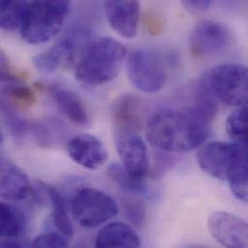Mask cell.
<instances>
[{"instance_id":"obj_1","label":"cell","mask_w":248,"mask_h":248,"mask_svg":"<svg viewBox=\"0 0 248 248\" xmlns=\"http://www.w3.org/2000/svg\"><path fill=\"white\" fill-rule=\"evenodd\" d=\"M211 123L192 108L162 109L148 121L146 136L155 149L183 153L200 148L208 139Z\"/></svg>"},{"instance_id":"obj_2","label":"cell","mask_w":248,"mask_h":248,"mask_svg":"<svg viewBox=\"0 0 248 248\" xmlns=\"http://www.w3.org/2000/svg\"><path fill=\"white\" fill-rule=\"evenodd\" d=\"M197 162L212 177L228 182L231 192L238 200L248 199V146L212 141L200 147Z\"/></svg>"},{"instance_id":"obj_3","label":"cell","mask_w":248,"mask_h":248,"mask_svg":"<svg viewBox=\"0 0 248 248\" xmlns=\"http://www.w3.org/2000/svg\"><path fill=\"white\" fill-rule=\"evenodd\" d=\"M125 55V46L114 38L103 37L89 42L79 52L75 78L91 87L110 82L121 73Z\"/></svg>"},{"instance_id":"obj_4","label":"cell","mask_w":248,"mask_h":248,"mask_svg":"<svg viewBox=\"0 0 248 248\" xmlns=\"http://www.w3.org/2000/svg\"><path fill=\"white\" fill-rule=\"evenodd\" d=\"M68 1L27 2L19 27L22 39L31 45H41L55 37L62 29L69 12Z\"/></svg>"},{"instance_id":"obj_5","label":"cell","mask_w":248,"mask_h":248,"mask_svg":"<svg viewBox=\"0 0 248 248\" xmlns=\"http://www.w3.org/2000/svg\"><path fill=\"white\" fill-rule=\"evenodd\" d=\"M248 68L237 63H225L213 68L205 77L216 99L231 107L248 103Z\"/></svg>"},{"instance_id":"obj_6","label":"cell","mask_w":248,"mask_h":248,"mask_svg":"<svg viewBox=\"0 0 248 248\" xmlns=\"http://www.w3.org/2000/svg\"><path fill=\"white\" fill-rule=\"evenodd\" d=\"M76 221L84 228H97L118 215L115 200L108 193L94 187H83L74 196L71 204Z\"/></svg>"},{"instance_id":"obj_7","label":"cell","mask_w":248,"mask_h":248,"mask_svg":"<svg viewBox=\"0 0 248 248\" xmlns=\"http://www.w3.org/2000/svg\"><path fill=\"white\" fill-rule=\"evenodd\" d=\"M126 74L131 84L145 93H155L163 88L167 73L160 56L148 48L133 50L126 59Z\"/></svg>"},{"instance_id":"obj_8","label":"cell","mask_w":248,"mask_h":248,"mask_svg":"<svg viewBox=\"0 0 248 248\" xmlns=\"http://www.w3.org/2000/svg\"><path fill=\"white\" fill-rule=\"evenodd\" d=\"M231 30L213 20H203L192 30L189 46L191 54L195 57L216 55L232 44Z\"/></svg>"},{"instance_id":"obj_9","label":"cell","mask_w":248,"mask_h":248,"mask_svg":"<svg viewBox=\"0 0 248 248\" xmlns=\"http://www.w3.org/2000/svg\"><path fill=\"white\" fill-rule=\"evenodd\" d=\"M208 227L213 238L224 248H248V222L227 212H215Z\"/></svg>"},{"instance_id":"obj_10","label":"cell","mask_w":248,"mask_h":248,"mask_svg":"<svg viewBox=\"0 0 248 248\" xmlns=\"http://www.w3.org/2000/svg\"><path fill=\"white\" fill-rule=\"evenodd\" d=\"M121 164L132 177L145 180L149 171L148 150L137 132H114Z\"/></svg>"},{"instance_id":"obj_11","label":"cell","mask_w":248,"mask_h":248,"mask_svg":"<svg viewBox=\"0 0 248 248\" xmlns=\"http://www.w3.org/2000/svg\"><path fill=\"white\" fill-rule=\"evenodd\" d=\"M68 154L78 165L89 170H96L107 163L108 153L104 143L95 135L78 134L68 142Z\"/></svg>"},{"instance_id":"obj_12","label":"cell","mask_w":248,"mask_h":248,"mask_svg":"<svg viewBox=\"0 0 248 248\" xmlns=\"http://www.w3.org/2000/svg\"><path fill=\"white\" fill-rule=\"evenodd\" d=\"M84 36L86 35L78 31L76 34H71L60 39L54 46L32 58L34 67L38 71L46 74L55 72L64 62L72 61Z\"/></svg>"},{"instance_id":"obj_13","label":"cell","mask_w":248,"mask_h":248,"mask_svg":"<svg viewBox=\"0 0 248 248\" xmlns=\"http://www.w3.org/2000/svg\"><path fill=\"white\" fill-rule=\"evenodd\" d=\"M105 12L111 28L124 38H133L140 18L137 1H106Z\"/></svg>"},{"instance_id":"obj_14","label":"cell","mask_w":248,"mask_h":248,"mask_svg":"<svg viewBox=\"0 0 248 248\" xmlns=\"http://www.w3.org/2000/svg\"><path fill=\"white\" fill-rule=\"evenodd\" d=\"M31 191L25 172L12 160L0 156V198L6 201H20Z\"/></svg>"},{"instance_id":"obj_15","label":"cell","mask_w":248,"mask_h":248,"mask_svg":"<svg viewBox=\"0 0 248 248\" xmlns=\"http://www.w3.org/2000/svg\"><path fill=\"white\" fill-rule=\"evenodd\" d=\"M114 132H137L143 124V107L140 99L131 94L117 98L111 108Z\"/></svg>"},{"instance_id":"obj_16","label":"cell","mask_w":248,"mask_h":248,"mask_svg":"<svg viewBox=\"0 0 248 248\" xmlns=\"http://www.w3.org/2000/svg\"><path fill=\"white\" fill-rule=\"evenodd\" d=\"M47 90L58 109L69 121L81 126L90 124L88 110L78 95L56 84L49 85Z\"/></svg>"},{"instance_id":"obj_17","label":"cell","mask_w":248,"mask_h":248,"mask_svg":"<svg viewBox=\"0 0 248 248\" xmlns=\"http://www.w3.org/2000/svg\"><path fill=\"white\" fill-rule=\"evenodd\" d=\"M95 248H141V241L131 226L123 222H111L98 233Z\"/></svg>"},{"instance_id":"obj_18","label":"cell","mask_w":248,"mask_h":248,"mask_svg":"<svg viewBox=\"0 0 248 248\" xmlns=\"http://www.w3.org/2000/svg\"><path fill=\"white\" fill-rule=\"evenodd\" d=\"M0 91L24 105L35 102V94L10 66L8 58L0 50Z\"/></svg>"},{"instance_id":"obj_19","label":"cell","mask_w":248,"mask_h":248,"mask_svg":"<svg viewBox=\"0 0 248 248\" xmlns=\"http://www.w3.org/2000/svg\"><path fill=\"white\" fill-rule=\"evenodd\" d=\"M43 186L51 204V218L53 225L55 226L58 234L67 240L71 239L74 235V228L63 196L56 188L50 186L43 185Z\"/></svg>"},{"instance_id":"obj_20","label":"cell","mask_w":248,"mask_h":248,"mask_svg":"<svg viewBox=\"0 0 248 248\" xmlns=\"http://www.w3.org/2000/svg\"><path fill=\"white\" fill-rule=\"evenodd\" d=\"M22 214L12 205L0 201V239L18 237L24 229Z\"/></svg>"},{"instance_id":"obj_21","label":"cell","mask_w":248,"mask_h":248,"mask_svg":"<svg viewBox=\"0 0 248 248\" xmlns=\"http://www.w3.org/2000/svg\"><path fill=\"white\" fill-rule=\"evenodd\" d=\"M108 176L121 188L130 193L148 195L149 187L145 180H140L129 175L121 163L114 162L108 167Z\"/></svg>"},{"instance_id":"obj_22","label":"cell","mask_w":248,"mask_h":248,"mask_svg":"<svg viewBox=\"0 0 248 248\" xmlns=\"http://www.w3.org/2000/svg\"><path fill=\"white\" fill-rule=\"evenodd\" d=\"M27 2L0 0V29L13 31L21 24Z\"/></svg>"},{"instance_id":"obj_23","label":"cell","mask_w":248,"mask_h":248,"mask_svg":"<svg viewBox=\"0 0 248 248\" xmlns=\"http://www.w3.org/2000/svg\"><path fill=\"white\" fill-rule=\"evenodd\" d=\"M226 131L234 143L248 146V107H240L226 120Z\"/></svg>"},{"instance_id":"obj_24","label":"cell","mask_w":248,"mask_h":248,"mask_svg":"<svg viewBox=\"0 0 248 248\" xmlns=\"http://www.w3.org/2000/svg\"><path fill=\"white\" fill-rule=\"evenodd\" d=\"M125 217L135 226H142L146 219V208L142 201L136 198H125L124 200Z\"/></svg>"},{"instance_id":"obj_25","label":"cell","mask_w":248,"mask_h":248,"mask_svg":"<svg viewBox=\"0 0 248 248\" xmlns=\"http://www.w3.org/2000/svg\"><path fill=\"white\" fill-rule=\"evenodd\" d=\"M0 109L3 115L5 116L7 123L10 125V128L12 129L13 133L16 136H21L26 132V130L28 129V124L23 119H21L14 111V109L5 103V101L1 99H0Z\"/></svg>"},{"instance_id":"obj_26","label":"cell","mask_w":248,"mask_h":248,"mask_svg":"<svg viewBox=\"0 0 248 248\" xmlns=\"http://www.w3.org/2000/svg\"><path fill=\"white\" fill-rule=\"evenodd\" d=\"M31 248H71L66 238L58 233L46 232L37 236Z\"/></svg>"},{"instance_id":"obj_27","label":"cell","mask_w":248,"mask_h":248,"mask_svg":"<svg viewBox=\"0 0 248 248\" xmlns=\"http://www.w3.org/2000/svg\"><path fill=\"white\" fill-rule=\"evenodd\" d=\"M213 2L208 0H188V1H182V5L186 11L189 12L190 14H202L208 11Z\"/></svg>"},{"instance_id":"obj_28","label":"cell","mask_w":248,"mask_h":248,"mask_svg":"<svg viewBox=\"0 0 248 248\" xmlns=\"http://www.w3.org/2000/svg\"><path fill=\"white\" fill-rule=\"evenodd\" d=\"M146 28L151 34H158L162 30V22L155 16H150L146 18Z\"/></svg>"},{"instance_id":"obj_29","label":"cell","mask_w":248,"mask_h":248,"mask_svg":"<svg viewBox=\"0 0 248 248\" xmlns=\"http://www.w3.org/2000/svg\"><path fill=\"white\" fill-rule=\"evenodd\" d=\"M0 248H22L21 246L13 241V239H0Z\"/></svg>"},{"instance_id":"obj_30","label":"cell","mask_w":248,"mask_h":248,"mask_svg":"<svg viewBox=\"0 0 248 248\" xmlns=\"http://www.w3.org/2000/svg\"><path fill=\"white\" fill-rule=\"evenodd\" d=\"M3 134H2V132H1V130H0V145L2 144V142H3Z\"/></svg>"},{"instance_id":"obj_31","label":"cell","mask_w":248,"mask_h":248,"mask_svg":"<svg viewBox=\"0 0 248 248\" xmlns=\"http://www.w3.org/2000/svg\"><path fill=\"white\" fill-rule=\"evenodd\" d=\"M201 248V247H192V248Z\"/></svg>"}]
</instances>
